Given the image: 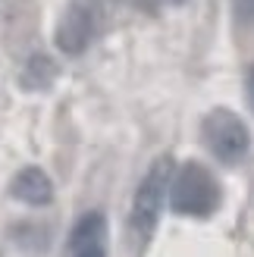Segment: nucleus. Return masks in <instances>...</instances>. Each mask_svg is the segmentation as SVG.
<instances>
[{
  "label": "nucleus",
  "instance_id": "7ed1b4c3",
  "mask_svg": "<svg viewBox=\"0 0 254 257\" xmlns=\"http://www.w3.org/2000/svg\"><path fill=\"white\" fill-rule=\"evenodd\" d=\"M170 176H173V160L160 157L145 173L142 182H138L135 198H132V213H129L132 216V229L138 235L148 238L151 232H154V226L160 220V210H163V195H167V188L173 185Z\"/></svg>",
  "mask_w": 254,
  "mask_h": 257
},
{
  "label": "nucleus",
  "instance_id": "f257e3e1",
  "mask_svg": "<svg viewBox=\"0 0 254 257\" xmlns=\"http://www.w3.org/2000/svg\"><path fill=\"white\" fill-rule=\"evenodd\" d=\"M170 207L179 216H195V220H204L220 207V185L207 166L195 160L179 166L170 185Z\"/></svg>",
  "mask_w": 254,
  "mask_h": 257
},
{
  "label": "nucleus",
  "instance_id": "20e7f679",
  "mask_svg": "<svg viewBox=\"0 0 254 257\" xmlns=\"http://www.w3.org/2000/svg\"><path fill=\"white\" fill-rule=\"evenodd\" d=\"M97 32V7L94 0H69L63 7L57 29H54V44L60 54L66 57H79L88 50L91 38Z\"/></svg>",
  "mask_w": 254,
  "mask_h": 257
},
{
  "label": "nucleus",
  "instance_id": "6e6552de",
  "mask_svg": "<svg viewBox=\"0 0 254 257\" xmlns=\"http://www.w3.org/2000/svg\"><path fill=\"white\" fill-rule=\"evenodd\" d=\"M245 88H248V100H251V110H254V66L248 69V79H245Z\"/></svg>",
  "mask_w": 254,
  "mask_h": 257
},
{
  "label": "nucleus",
  "instance_id": "423d86ee",
  "mask_svg": "<svg viewBox=\"0 0 254 257\" xmlns=\"http://www.w3.org/2000/svg\"><path fill=\"white\" fill-rule=\"evenodd\" d=\"M10 195L29 207H47L54 201V182L41 166H22L10 182Z\"/></svg>",
  "mask_w": 254,
  "mask_h": 257
},
{
  "label": "nucleus",
  "instance_id": "39448f33",
  "mask_svg": "<svg viewBox=\"0 0 254 257\" xmlns=\"http://www.w3.org/2000/svg\"><path fill=\"white\" fill-rule=\"evenodd\" d=\"M69 257H107V220L97 210L85 213L69 232Z\"/></svg>",
  "mask_w": 254,
  "mask_h": 257
},
{
  "label": "nucleus",
  "instance_id": "f03ea898",
  "mask_svg": "<svg viewBox=\"0 0 254 257\" xmlns=\"http://www.w3.org/2000/svg\"><path fill=\"white\" fill-rule=\"evenodd\" d=\"M201 138H204V148L226 166L242 163L251 151L248 125L242 122V116H235V113L226 110V107H217L204 116V122H201Z\"/></svg>",
  "mask_w": 254,
  "mask_h": 257
},
{
  "label": "nucleus",
  "instance_id": "0eeeda50",
  "mask_svg": "<svg viewBox=\"0 0 254 257\" xmlns=\"http://www.w3.org/2000/svg\"><path fill=\"white\" fill-rule=\"evenodd\" d=\"M232 16L242 29H254V0H232Z\"/></svg>",
  "mask_w": 254,
  "mask_h": 257
}]
</instances>
